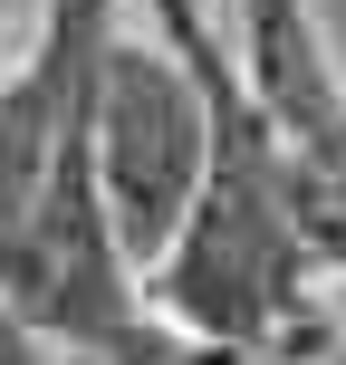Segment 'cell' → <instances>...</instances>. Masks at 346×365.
I'll list each match as a JSON object with an SVG mask.
<instances>
[{
	"instance_id": "cell-3",
	"label": "cell",
	"mask_w": 346,
	"mask_h": 365,
	"mask_svg": "<svg viewBox=\"0 0 346 365\" xmlns=\"http://www.w3.org/2000/svg\"><path fill=\"white\" fill-rule=\"evenodd\" d=\"M240 29H250V96L298 154V182L327 173L346 154V77L327 58V29H317L308 0H240Z\"/></svg>"
},
{
	"instance_id": "cell-6",
	"label": "cell",
	"mask_w": 346,
	"mask_h": 365,
	"mask_svg": "<svg viewBox=\"0 0 346 365\" xmlns=\"http://www.w3.org/2000/svg\"><path fill=\"white\" fill-rule=\"evenodd\" d=\"M298 365H346V336H327V346H298Z\"/></svg>"
},
{
	"instance_id": "cell-2",
	"label": "cell",
	"mask_w": 346,
	"mask_h": 365,
	"mask_svg": "<svg viewBox=\"0 0 346 365\" xmlns=\"http://www.w3.org/2000/svg\"><path fill=\"white\" fill-rule=\"evenodd\" d=\"M106 0H49V29H39L29 68L0 77V259L19 250L39 192L58 182L68 145L87 135V48Z\"/></svg>"
},
{
	"instance_id": "cell-4",
	"label": "cell",
	"mask_w": 346,
	"mask_h": 365,
	"mask_svg": "<svg viewBox=\"0 0 346 365\" xmlns=\"http://www.w3.org/2000/svg\"><path fill=\"white\" fill-rule=\"evenodd\" d=\"M0 365H39V327H19L10 308H0Z\"/></svg>"
},
{
	"instance_id": "cell-1",
	"label": "cell",
	"mask_w": 346,
	"mask_h": 365,
	"mask_svg": "<svg viewBox=\"0 0 346 365\" xmlns=\"http://www.w3.org/2000/svg\"><path fill=\"white\" fill-rule=\"evenodd\" d=\"M202 154H212V106L202 77L183 58V38H135L116 19H96L87 48V173L96 212H106L126 269H154V250L173 240V221L193 212Z\"/></svg>"
},
{
	"instance_id": "cell-5",
	"label": "cell",
	"mask_w": 346,
	"mask_h": 365,
	"mask_svg": "<svg viewBox=\"0 0 346 365\" xmlns=\"http://www.w3.org/2000/svg\"><path fill=\"white\" fill-rule=\"evenodd\" d=\"M317 289H327V298H337V308H346V231L327 240V250H317Z\"/></svg>"
}]
</instances>
